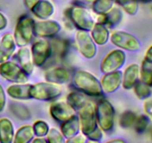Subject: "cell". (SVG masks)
Masks as SVG:
<instances>
[{
    "label": "cell",
    "instance_id": "6da1fadb",
    "mask_svg": "<svg viewBox=\"0 0 152 143\" xmlns=\"http://www.w3.org/2000/svg\"><path fill=\"white\" fill-rule=\"evenodd\" d=\"M74 87L89 96L98 97L103 94L100 81L96 76L85 70H77L73 77Z\"/></svg>",
    "mask_w": 152,
    "mask_h": 143
},
{
    "label": "cell",
    "instance_id": "7a4b0ae2",
    "mask_svg": "<svg viewBox=\"0 0 152 143\" xmlns=\"http://www.w3.org/2000/svg\"><path fill=\"white\" fill-rule=\"evenodd\" d=\"M62 87L60 84L52 83L46 80L39 82L31 85V98L39 101H51L61 95Z\"/></svg>",
    "mask_w": 152,
    "mask_h": 143
},
{
    "label": "cell",
    "instance_id": "3957f363",
    "mask_svg": "<svg viewBox=\"0 0 152 143\" xmlns=\"http://www.w3.org/2000/svg\"><path fill=\"white\" fill-rule=\"evenodd\" d=\"M34 22H35L31 16L26 15H23L19 18L13 34L16 46L22 47L27 46L31 43L34 36Z\"/></svg>",
    "mask_w": 152,
    "mask_h": 143
},
{
    "label": "cell",
    "instance_id": "277c9868",
    "mask_svg": "<svg viewBox=\"0 0 152 143\" xmlns=\"http://www.w3.org/2000/svg\"><path fill=\"white\" fill-rule=\"evenodd\" d=\"M96 121L102 131L109 132L114 126L115 110L108 100H102L96 107Z\"/></svg>",
    "mask_w": 152,
    "mask_h": 143
},
{
    "label": "cell",
    "instance_id": "5b68a950",
    "mask_svg": "<svg viewBox=\"0 0 152 143\" xmlns=\"http://www.w3.org/2000/svg\"><path fill=\"white\" fill-rule=\"evenodd\" d=\"M78 112L80 130L87 136L99 127L96 121V107L91 101H88Z\"/></svg>",
    "mask_w": 152,
    "mask_h": 143
},
{
    "label": "cell",
    "instance_id": "8992f818",
    "mask_svg": "<svg viewBox=\"0 0 152 143\" xmlns=\"http://www.w3.org/2000/svg\"><path fill=\"white\" fill-rule=\"evenodd\" d=\"M68 16L71 22L79 30L90 31L96 23L91 13L84 7L78 6L71 7L68 11Z\"/></svg>",
    "mask_w": 152,
    "mask_h": 143
},
{
    "label": "cell",
    "instance_id": "52a82bcc",
    "mask_svg": "<svg viewBox=\"0 0 152 143\" xmlns=\"http://www.w3.org/2000/svg\"><path fill=\"white\" fill-rule=\"evenodd\" d=\"M0 75L7 81L15 83H28V74L20 66L11 61H5L0 63Z\"/></svg>",
    "mask_w": 152,
    "mask_h": 143
},
{
    "label": "cell",
    "instance_id": "ba28073f",
    "mask_svg": "<svg viewBox=\"0 0 152 143\" xmlns=\"http://www.w3.org/2000/svg\"><path fill=\"white\" fill-rule=\"evenodd\" d=\"M112 44L123 50L136 52L141 47L140 40L133 34L123 31H115L110 35Z\"/></svg>",
    "mask_w": 152,
    "mask_h": 143
},
{
    "label": "cell",
    "instance_id": "9c48e42d",
    "mask_svg": "<svg viewBox=\"0 0 152 143\" xmlns=\"http://www.w3.org/2000/svg\"><path fill=\"white\" fill-rule=\"evenodd\" d=\"M75 41L79 52L84 57L92 59L96 55V46L88 31L78 30L75 34Z\"/></svg>",
    "mask_w": 152,
    "mask_h": 143
},
{
    "label": "cell",
    "instance_id": "30bf717a",
    "mask_svg": "<svg viewBox=\"0 0 152 143\" xmlns=\"http://www.w3.org/2000/svg\"><path fill=\"white\" fill-rule=\"evenodd\" d=\"M31 52L34 66H42L53 53L51 43L46 39H40L33 44Z\"/></svg>",
    "mask_w": 152,
    "mask_h": 143
},
{
    "label": "cell",
    "instance_id": "8fae6325",
    "mask_svg": "<svg viewBox=\"0 0 152 143\" xmlns=\"http://www.w3.org/2000/svg\"><path fill=\"white\" fill-rule=\"evenodd\" d=\"M126 55L121 49H114L110 52L100 63V69L103 73L111 72L122 68L125 64Z\"/></svg>",
    "mask_w": 152,
    "mask_h": 143
},
{
    "label": "cell",
    "instance_id": "7c38bea8",
    "mask_svg": "<svg viewBox=\"0 0 152 143\" xmlns=\"http://www.w3.org/2000/svg\"><path fill=\"white\" fill-rule=\"evenodd\" d=\"M60 24L55 20L43 19L34 22V35L41 38L54 37L60 31Z\"/></svg>",
    "mask_w": 152,
    "mask_h": 143
},
{
    "label": "cell",
    "instance_id": "4fadbf2b",
    "mask_svg": "<svg viewBox=\"0 0 152 143\" xmlns=\"http://www.w3.org/2000/svg\"><path fill=\"white\" fill-rule=\"evenodd\" d=\"M76 110L67 101H56L50 107V114L55 121L63 122L76 115Z\"/></svg>",
    "mask_w": 152,
    "mask_h": 143
},
{
    "label": "cell",
    "instance_id": "5bb4252c",
    "mask_svg": "<svg viewBox=\"0 0 152 143\" xmlns=\"http://www.w3.org/2000/svg\"><path fill=\"white\" fill-rule=\"evenodd\" d=\"M123 72L120 70L105 73L100 80L103 92L112 93L117 91L122 84Z\"/></svg>",
    "mask_w": 152,
    "mask_h": 143
},
{
    "label": "cell",
    "instance_id": "9a60e30c",
    "mask_svg": "<svg viewBox=\"0 0 152 143\" xmlns=\"http://www.w3.org/2000/svg\"><path fill=\"white\" fill-rule=\"evenodd\" d=\"M16 42L13 35L7 33L0 41V63L7 61L16 50Z\"/></svg>",
    "mask_w": 152,
    "mask_h": 143
},
{
    "label": "cell",
    "instance_id": "2e32d148",
    "mask_svg": "<svg viewBox=\"0 0 152 143\" xmlns=\"http://www.w3.org/2000/svg\"><path fill=\"white\" fill-rule=\"evenodd\" d=\"M140 78V66L132 63L125 69L123 73L122 86L126 90L133 89L136 82Z\"/></svg>",
    "mask_w": 152,
    "mask_h": 143
},
{
    "label": "cell",
    "instance_id": "e0dca14e",
    "mask_svg": "<svg viewBox=\"0 0 152 143\" xmlns=\"http://www.w3.org/2000/svg\"><path fill=\"white\" fill-rule=\"evenodd\" d=\"M45 78L47 81L62 85L69 81L70 73L64 67H53L45 72Z\"/></svg>",
    "mask_w": 152,
    "mask_h": 143
},
{
    "label": "cell",
    "instance_id": "ac0fdd59",
    "mask_svg": "<svg viewBox=\"0 0 152 143\" xmlns=\"http://www.w3.org/2000/svg\"><path fill=\"white\" fill-rule=\"evenodd\" d=\"M31 85L30 83H16L9 86L7 89V93L12 98L16 100H28L31 98Z\"/></svg>",
    "mask_w": 152,
    "mask_h": 143
},
{
    "label": "cell",
    "instance_id": "d6986e66",
    "mask_svg": "<svg viewBox=\"0 0 152 143\" xmlns=\"http://www.w3.org/2000/svg\"><path fill=\"white\" fill-rule=\"evenodd\" d=\"M34 16L43 20L48 19L54 13V6L48 0H39L31 9Z\"/></svg>",
    "mask_w": 152,
    "mask_h": 143
},
{
    "label": "cell",
    "instance_id": "ffe728a7",
    "mask_svg": "<svg viewBox=\"0 0 152 143\" xmlns=\"http://www.w3.org/2000/svg\"><path fill=\"white\" fill-rule=\"evenodd\" d=\"M16 57L22 69L28 74H32L34 72V64L31 50L27 46L20 47L16 54Z\"/></svg>",
    "mask_w": 152,
    "mask_h": 143
},
{
    "label": "cell",
    "instance_id": "44dd1931",
    "mask_svg": "<svg viewBox=\"0 0 152 143\" xmlns=\"http://www.w3.org/2000/svg\"><path fill=\"white\" fill-rule=\"evenodd\" d=\"M60 131L65 139L72 138L78 134L80 131V123L79 116L74 115L68 120L62 123L60 127Z\"/></svg>",
    "mask_w": 152,
    "mask_h": 143
},
{
    "label": "cell",
    "instance_id": "7402d4cb",
    "mask_svg": "<svg viewBox=\"0 0 152 143\" xmlns=\"http://www.w3.org/2000/svg\"><path fill=\"white\" fill-rule=\"evenodd\" d=\"M91 31V36L96 44L103 46L108 43L110 38V33L105 24L96 22Z\"/></svg>",
    "mask_w": 152,
    "mask_h": 143
},
{
    "label": "cell",
    "instance_id": "603a6c76",
    "mask_svg": "<svg viewBox=\"0 0 152 143\" xmlns=\"http://www.w3.org/2000/svg\"><path fill=\"white\" fill-rule=\"evenodd\" d=\"M14 135V128L11 121L7 118H1L0 119V142H12Z\"/></svg>",
    "mask_w": 152,
    "mask_h": 143
},
{
    "label": "cell",
    "instance_id": "cb8c5ba5",
    "mask_svg": "<svg viewBox=\"0 0 152 143\" xmlns=\"http://www.w3.org/2000/svg\"><path fill=\"white\" fill-rule=\"evenodd\" d=\"M103 17V21L102 23L105 24L106 26L113 28L121 22L122 19L123 18V13L121 9L119 7H113L105 15H102Z\"/></svg>",
    "mask_w": 152,
    "mask_h": 143
},
{
    "label": "cell",
    "instance_id": "d4e9b609",
    "mask_svg": "<svg viewBox=\"0 0 152 143\" xmlns=\"http://www.w3.org/2000/svg\"><path fill=\"white\" fill-rule=\"evenodd\" d=\"M34 136L33 127L30 125H25L17 130L13 142L14 143H28L32 142Z\"/></svg>",
    "mask_w": 152,
    "mask_h": 143
},
{
    "label": "cell",
    "instance_id": "484cf974",
    "mask_svg": "<svg viewBox=\"0 0 152 143\" xmlns=\"http://www.w3.org/2000/svg\"><path fill=\"white\" fill-rule=\"evenodd\" d=\"M66 101L76 111H78L83 106L86 105L88 100L84 93L79 92H71L67 96Z\"/></svg>",
    "mask_w": 152,
    "mask_h": 143
},
{
    "label": "cell",
    "instance_id": "4316f807",
    "mask_svg": "<svg viewBox=\"0 0 152 143\" xmlns=\"http://www.w3.org/2000/svg\"><path fill=\"white\" fill-rule=\"evenodd\" d=\"M140 80L152 87V62L144 58L140 66Z\"/></svg>",
    "mask_w": 152,
    "mask_h": 143
},
{
    "label": "cell",
    "instance_id": "83f0119b",
    "mask_svg": "<svg viewBox=\"0 0 152 143\" xmlns=\"http://www.w3.org/2000/svg\"><path fill=\"white\" fill-rule=\"evenodd\" d=\"M136 96L140 100H145L150 98L151 95V86L146 84L141 80H138L133 87Z\"/></svg>",
    "mask_w": 152,
    "mask_h": 143
},
{
    "label": "cell",
    "instance_id": "f1b7e54d",
    "mask_svg": "<svg viewBox=\"0 0 152 143\" xmlns=\"http://www.w3.org/2000/svg\"><path fill=\"white\" fill-rule=\"evenodd\" d=\"M114 7L113 0H95L93 2V10L94 13L105 15Z\"/></svg>",
    "mask_w": 152,
    "mask_h": 143
},
{
    "label": "cell",
    "instance_id": "f546056e",
    "mask_svg": "<svg viewBox=\"0 0 152 143\" xmlns=\"http://www.w3.org/2000/svg\"><path fill=\"white\" fill-rule=\"evenodd\" d=\"M136 119L137 115L135 114L134 112L132 111V110H127L122 113L120 117L119 123H120L121 128L126 129V128H132L134 126Z\"/></svg>",
    "mask_w": 152,
    "mask_h": 143
},
{
    "label": "cell",
    "instance_id": "4dcf8cb0",
    "mask_svg": "<svg viewBox=\"0 0 152 143\" xmlns=\"http://www.w3.org/2000/svg\"><path fill=\"white\" fill-rule=\"evenodd\" d=\"M11 111L16 117L20 120H28L31 117L29 110L22 104H13L11 106Z\"/></svg>",
    "mask_w": 152,
    "mask_h": 143
},
{
    "label": "cell",
    "instance_id": "1f68e13d",
    "mask_svg": "<svg viewBox=\"0 0 152 143\" xmlns=\"http://www.w3.org/2000/svg\"><path fill=\"white\" fill-rule=\"evenodd\" d=\"M118 4L123 7V10L130 15H135L137 13L138 1L137 0H116Z\"/></svg>",
    "mask_w": 152,
    "mask_h": 143
},
{
    "label": "cell",
    "instance_id": "d6a6232c",
    "mask_svg": "<svg viewBox=\"0 0 152 143\" xmlns=\"http://www.w3.org/2000/svg\"><path fill=\"white\" fill-rule=\"evenodd\" d=\"M150 119L145 115H140L137 116L136 121L134 124V128L137 133H142L148 128Z\"/></svg>",
    "mask_w": 152,
    "mask_h": 143
},
{
    "label": "cell",
    "instance_id": "836d02e7",
    "mask_svg": "<svg viewBox=\"0 0 152 143\" xmlns=\"http://www.w3.org/2000/svg\"><path fill=\"white\" fill-rule=\"evenodd\" d=\"M46 137H47L48 142L50 143H62L65 142V138L62 135V132L55 128L49 129Z\"/></svg>",
    "mask_w": 152,
    "mask_h": 143
},
{
    "label": "cell",
    "instance_id": "e575fe53",
    "mask_svg": "<svg viewBox=\"0 0 152 143\" xmlns=\"http://www.w3.org/2000/svg\"><path fill=\"white\" fill-rule=\"evenodd\" d=\"M32 127L37 136H46L50 129L47 122L42 120L36 121Z\"/></svg>",
    "mask_w": 152,
    "mask_h": 143
},
{
    "label": "cell",
    "instance_id": "d590c367",
    "mask_svg": "<svg viewBox=\"0 0 152 143\" xmlns=\"http://www.w3.org/2000/svg\"><path fill=\"white\" fill-rule=\"evenodd\" d=\"M143 110L145 115L152 121V98H146L144 100Z\"/></svg>",
    "mask_w": 152,
    "mask_h": 143
},
{
    "label": "cell",
    "instance_id": "8d00e7d4",
    "mask_svg": "<svg viewBox=\"0 0 152 143\" xmlns=\"http://www.w3.org/2000/svg\"><path fill=\"white\" fill-rule=\"evenodd\" d=\"M88 139H90L92 142H99L102 139V130L99 127H98L95 130H94L91 133L87 136Z\"/></svg>",
    "mask_w": 152,
    "mask_h": 143
},
{
    "label": "cell",
    "instance_id": "74e56055",
    "mask_svg": "<svg viewBox=\"0 0 152 143\" xmlns=\"http://www.w3.org/2000/svg\"><path fill=\"white\" fill-rule=\"evenodd\" d=\"M87 140V137L82 133L81 134L78 133L76 136H73L72 138L67 139V142H73V143H84Z\"/></svg>",
    "mask_w": 152,
    "mask_h": 143
},
{
    "label": "cell",
    "instance_id": "f35d334b",
    "mask_svg": "<svg viewBox=\"0 0 152 143\" xmlns=\"http://www.w3.org/2000/svg\"><path fill=\"white\" fill-rule=\"evenodd\" d=\"M6 104V95L2 86L0 83V112L3 111Z\"/></svg>",
    "mask_w": 152,
    "mask_h": 143
},
{
    "label": "cell",
    "instance_id": "ab89813d",
    "mask_svg": "<svg viewBox=\"0 0 152 143\" xmlns=\"http://www.w3.org/2000/svg\"><path fill=\"white\" fill-rule=\"evenodd\" d=\"M7 25V18L4 16L3 13L0 12V31L4 29Z\"/></svg>",
    "mask_w": 152,
    "mask_h": 143
},
{
    "label": "cell",
    "instance_id": "60d3db41",
    "mask_svg": "<svg viewBox=\"0 0 152 143\" xmlns=\"http://www.w3.org/2000/svg\"><path fill=\"white\" fill-rule=\"evenodd\" d=\"M39 0H24L25 4L28 8L31 9Z\"/></svg>",
    "mask_w": 152,
    "mask_h": 143
},
{
    "label": "cell",
    "instance_id": "b9f144b4",
    "mask_svg": "<svg viewBox=\"0 0 152 143\" xmlns=\"http://www.w3.org/2000/svg\"><path fill=\"white\" fill-rule=\"evenodd\" d=\"M33 142H40V143H46L48 142L47 139L45 138V136H37L34 138L32 140Z\"/></svg>",
    "mask_w": 152,
    "mask_h": 143
},
{
    "label": "cell",
    "instance_id": "7bdbcfd3",
    "mask_svg": "<svg viewBox=\"0 0 152 143\" xmlns=\"http://www.w3.org/2000/svg\"><path fill=\"white\" fill-rule=\"evenodd\" d=\"M145 58L148 59V60L151 61L152 62V45L151 46H149L148 49H147L146 52H145Z\"/></svg>",
    "mask_w": 152,
    "mask_h": 143
},
{
    "label": "cell",
    "instance_id": "ee69618b",
    "mask_svg": "<svg viewBox=\"0 0 152 143\" xmlns=\"http://www.w3.org/2000/svg\"><path fill=\"white\" fill-rule=\"evenodd\" d=\"M107 142H121L123 143L125 142V141L122 139H111V140H108Z\"/></svg>",
    "mask_w": 152,
    "mask_h": 143
},
{
    "label": "cell",
    "instance_id": "f6af8a7d",
    "mask_svg": "<svg viewBox=\"0 0 152 143\" xmlns=\"http://www.w3.org/2000/svg\"><path fill=\"white\" fill-rule=\"evenodd\" d=\"M78 1H84V2H92L93 3L94 1H95V0H78Z\"/></svg>",
    "mask_w": 152,
    "mask_h": 143
}]
</instances>
